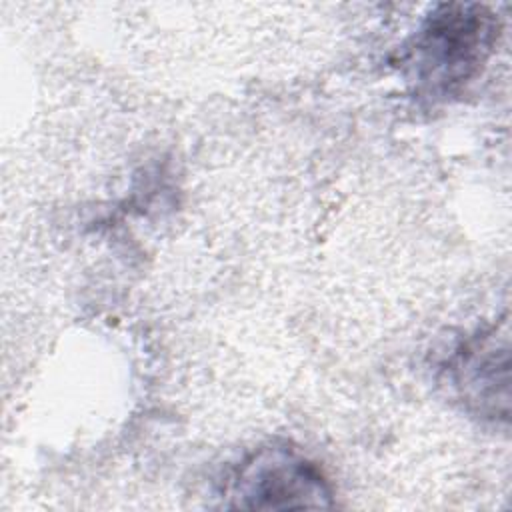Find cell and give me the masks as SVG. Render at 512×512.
<instances>
[{
    "mask_svg": "<svg viewBox=\"0 0 512 512\" xmlns=\"http://www.w3.org/2000/svg\"><path fill=\"white\" fill-rule=\"evenodd\" d=\"M492 18L478 6L450 4L434 12L414 38L410 64L416 82L446 92L470 78L492 44Z\"/></svg>",
    "mask_w": 512,
    "mask_h": 512,
    "instance_id": "obj_1",
    "label": "cell"
},
{
    "mask_svg": "<svg viewBox=\"0 0 512 512\" xmlns=\"http://www.w3.org/2000/svg\"><path fill=\"white\" fill-rule=\"evenodd\" d=\"M238 508L286 510L330 506V486L320 468L288 444H266L232 474L226 488Z\"/></svg>",
    "mask_w": 512,
    "mask_h": 512,
    "instance_id": "obj_2",
    "label": "cell"
}]
</instances>
